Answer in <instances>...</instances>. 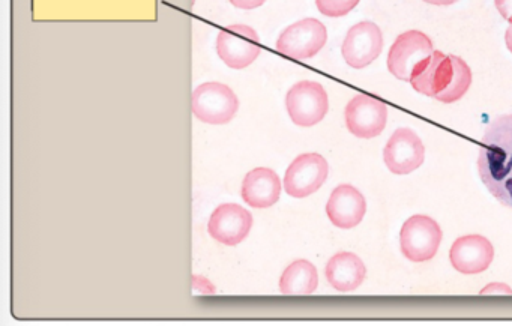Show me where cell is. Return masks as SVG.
Returning a JSON list of instances; mask_svg holds the SVG:
<instances>
[{
	"mask_svg": "<svg viewBox=\"0 0 512 326\" xmlns=\"http://www.w3.org/2000/svg\"><path fill=\"white\" fill-rule=\"evenodd\" d=\"M193 289L194 292L205 293V295H212V293H215V287L212 286L211 281L206 280V278L199 277V275H194L193 277Z\"/></svg>",
	"mask_w": 512,
	"mask_h": 326,
	"instance_id": "21",
	"label": "cell"
},
{
	"mask_svg": "<svg viewBox=\"0 0 512 326\" xmlns=\"http://www.w3.org/2000/svg\"><path fill=\"white\" fill-rule=\"evenodd\" d=\"M410 85L419 94L451 104L461 100L472 85V71L463 59L434 52L413 71Z\"/></svg>",
	"mask_w": 512,
	"mask_h": 326,
	"instance_id": "2",
	"label": "cell"
},
{
	"mask_svg": "<svg viewBox=\"0 0 512 326\" xmlns=\"http://www.w3.org/2000/svg\"><path fill=\"white\" fill-rule=\"evenodd\" d=\"M253 227V217L247 209L236 203H224L212 212L208 232L220 244L233 245L245 241Z\"/></svg>",
	"mask_w": 512,
	"mask_h": 326,
	"instance_id": "13",
	"label": "cell"
},
{
	"mask_svg": "<svg viewBox=\"0 0 512 326\" xmlns=\"http://www.w3.org/2000/svg\"><path fill=\"white\" fill-rule=\"evenodd\" d=\"M328 31L317 19H304L284 29L277 41V50L287 58L305 61L325 47Z\"/></svg>",
	"mask_w": 512,
	"mask_h": 326,
	"instance_id": "7",
	"label": "cell"
},
{
	"mask_svg": "<svg viewBox=\"0 0 512 326\" xmlns=\"http://www.w3.org/2000/svg\"><path fill=\"white\" fill-rule=\"evenodd\" d=\"M286 109L293 124L313 127L322 122L328 113V94L320 83L304 80L287 92Z\"/></svg>",
	"mask_w": 512,
	"mask_h": 326,
	"instance_id": "5",
	"label": "cell"
},
{
	"mask_svg": "<svg viewBox=\"0 0 512 326\" xmlns=\"http://www.w3.org/2000/svg\"><path fill=\"white\" fill-rule=\"evenodd\" d=\"M367 202L353 185H338L326 205L329 220L338 229H353L364 220Z\"/></svg>",
	"mask_w": 512,
	"mask_h": 326,
	"instance_id": "15",
	"label": "cell"
},
{
	"mask_svg": "<svg viewBox=\"0 0 512 326\" xmlns=\"http://www.w3.org/2000/svg\"><path fill=\"white\" fill-rule=\"evenodd\" d=\"M328 161L320 154H302L290 164L284 175V190L295 199L316 193L328 178Z\"/></svg>",
	"mask_w": 512,
	"mask_h": 326,
	"instance_id": "9",
	"label": "cell"
},
{
	"mask_svg": "<svg viewBox=\"0 0 512 326\" xmlns=\"http://www.w3.org/2000/svg\"><path fill=\"white\" fill-rule=\"evenodd\" d=\"M506 46H508L509 52L512 53V23L509 25L508 31H506L505 35Z\"/></svg>",
	"mask_w": 512,
	"mask_h": 326,
	"instance_id": "25",
	"label": "cell"
},
{
	"mask_svg": "<svg viewBox=\"0 0 512 326\" xmlns=\"http://www.w3.org/2000/svg\"><path fill=\"white\" fill-rule=\"evenodd\" d=\"M239 101L229 86L218 82L203 83L191 95V110L200 122L229 124L238 113Z\"/></svg>",
	"mask_w": 512,
	"mask_h": 326,
	"instance_id": "3",
	"label": "cell"
},
{
	"mask_svg": "<svg viewBox=\"0 0 512 326\" xmlns=\"http://www.w3.org/2000/svg\"><path fill=\"white\" fill-rule=\"evenodd\" d=\"M442 242V229L427 215H413L401 227L400 247L410 262L422 263L433 259Z\"/></svg>",
	"mask_w": 512,
	"mask_h": 326,
	"instance_id": "4",
	"label": "cell"
},
{
	"mask_svg": "<svg viewBox=\"0 0 512 326\" xmlns=\"http://www.w3.org/2000/svg\"><path fill=\"white\" fill-rule=\"evenodd\" d=\"M319 286L316 266L308 260H295L284 269L280 278V292L289 296L313 295Z\"/></svg>",
	"mask_w": 512,
	"mask_h": 326,
	"instance_id": "18",
	"label": "cell"
},
{
	"mask_svg": "<svg viewBox=\"0 0 512 326\" xmlns=\"http://www.w3.org/2000/svg\"><path fill=\"white\" fill-rule=\"evenodd\" d=\"M382 49L383 37L379 26L371 22H361L347 32L341 53L349 67L361 70L373 64Z\"/></svg>",
	"mask_w": 512,
	"mask_h": 326,
	"instance_id": "12",
	"label": "cell"
},
{
	"mask_svg": "<svg viewBox=\"0 0 512 326\" xmlns=\"http://www.w3.org/2000/svg\"><path fill=\"white\" fill-rule=\"evenodd\" d=\"M233 7L241 8V10H254V8L262 7L266 0H229Z\"/></svg>",
	"mask_w": 512,
	"mask_h": 326,
	"instance_id": "23",
	"label": "cell"
},
{
	"mask_svg": "<svg viewBox=\"0 0 512 326\" xmlns=\"http://www.w3.org/2000/svg\"><path fill=\"white\" fill-rule=\"evenodd\" d=\"M326 280L338 292H353L364 283L367 268L353 253H338L329 259L325 269Z\"/></svg>",
	"mask_w": 512,
	"mask_h": 326,
	"instance_id": "17",
	"label": "cell"
},
{
	"mask_svg": "<svg viewBox=\"0 0 512 326\" xmlns=\"http://www.w3.org/2000/svg\"><path fill=\"white\" fill-rule=\"evenodd\" d=\"M344 118H346L347 130L353 136L359 139H373L385 130L388 107L376 98L356 95L347 104Z\"/></svg>",
	"mask_w": 512,
	"mask_h": 326,
	"instance_id": "10",
	"label": "cell"
},
{
	"mask_svg": "<svg viewBox=\"0 0 512 326\" xmlns=\"http://www.w3.org/2000/svg\"><path fill=\"white\" fill-rule=\"evenodd\" d=\"M494 259V248L481 235H466L452 245L449 260L458 272L464 275L481 274L490 268Z\"/></svg>",
	"mask_w": 512,
	"mask_h": 326,
	"instance_id": "14",
	"label": "cell"
},
{
	"mask_svg": "<svg viewBox=\"0 0 512 326\" xmlns=\"http://www.w3.org/2000/svg\"><path fill=\"white\" fill-rule=\"evenodd\" d=\"M481 295H512V289L508 284L491 283L481 290Z\"/></svg>",
	"mask_w": 512,
	"mask_h": 326,
	"instance_id": "20",
	"label": "cell"
},
{
	"mask_svg": "<svg viewBox=\"0 0 512 326\" xmlns=\"http://www.w3.org/2000/svg\"><path fill=\"white\" fill-rule=\"evenodd\" d=\"M281 179L268 167H257L242 182L241 196L253 208H271L281 196Z\"/></svg>",
	"mask_w": 512,
	"mask_h": 326,
	"instance_id": "16",
	"label": "cell"
},
{
	"mask_svg": "<svg viewBox=\"0 0 512 326\" xmlns=\"http://www.w3.org/2000/svg\"><path fill=\"white\" fill-rule=\"evenodd\" d=\"M386 167L395 175H409L422 166L425 148L418 134L410 128H398L383 151Z\"/></svg>",
	"mask_w": 512,
	"mask_h": 326,
	"instance_id": "11",
	"label": "cell"
},
{
	"mask_svg": "<svg viewBox=\"0 0 512 326\" xmlns=\"http://www.w3.org/2000/svg\"><path fill=\"white\" fill-rule=\"evenodd\" d=\"M494 4H496L500 16L512 23V0H494Z\"/></svg>",
	"mask_w": 512,
	"mask_h": 326,
	"instance_id": "22",
	"label": "cell"
},
{
	"mask_svg": "<svg viewBox=\"0 0 512 326\" xmlns=\"http://www.w3.org/2000/svg\"><path fill=\"white\" fill-rule=\"evenodd\" d=\"M358 4L359 0H316L317 10L326 17L347 16Z\"/></svg>",
	"mask_w": 512,
	"mask_h": 326,
	"instance_id": "19",
	"label": "cell"
},
{
	"mask_svg": "<svg viewBox=\"0 0 512 326\" xmlns=\"http://www.w3.org/2000/svg\"><path fill=\"white\" fill-rule=\"evenodd\" d=\"M259 34L247 25H232L217 37V53L221 61L232 70H244L259 58Z\"/></svg>",
	"mask_w": 512,
	"mask_h": 326,
	"instance_id": "6",
	"label": "cell"
},
{
	"mask_svg": "<svg viewBox=\"0 0 512 326\" xmlns=\"http://www.w3.org/2000/svg\"><path fill=\"white\" fill-rule=\"evenodd\" d=\"M478 170L487 190L512 209V115L500 116L485 131Z\"/></svg>",
	"mask_w": 512,
	"mask_h": 326,
	"instance_id": "1",
	"label": "cell"
},
{
	"mask_svg": "<svg viewBox=\"0 0 512 326\" xmlns=\"http://www.w3.org/2000/svg\"><path fill=\"white\" fill-rule=\"evenodd\" d=\"M433 53V43L427 35L419 31L404 32L389 50V73L403 82H410L416 67Z\"/></svg>",
	"mask_w": 512,
	"mask_h": 326,
	"instance_id": "8",
	"label": "cell"
},
{
	"mask_svg": "<svg viewBox=\"0 0 512 326\" xmlns=\"http://www.w3.org/2000/svg\"><path fill=\"white\" fill-rule=\"evenodd\" d=\"M427 4L437 5V7H448V5L457 4L458 0H424Z\"/></svg>",
	"mask_w": 512,
	"mask_h": 326,
	"instance_id": "24",
	"label": "cell"
}]
</instances>
